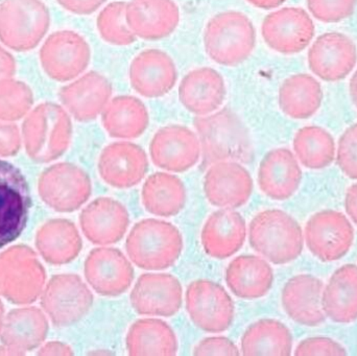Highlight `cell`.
I'll use <instances>...</instances> for the list:
<instances>
[{
	"label": "cell",
	"mask_w": 357,
	"mask_h": 356,
	"mask_svg": "<svg viewBox=\"0 0 357 356\" xmlns=\"http://www.w3.org/2000/svg\"><path fill=\"white\" fill-rule=\"evenodd\" d=\"M201 144L202 167L236 161L249 163L253 158L251 136L241 117L229 108L220 109L193 121Z\"/></svg>",
	"instance_id": "obj_1"
},
{
	"label": "cell",
	"mask_w": 357,
	"mask_h": 356,
	"mask_svg": "<svg viewBox=\"0 0 357 356\" xmlns=\"http://www.w3.org/2000/svg\"><path fill=\"white\" fill-rule=\"evenodd\" d=\"M251 248L274 265H287L301 255L304 235L301 226L280 209L257 213L249 226Z\"/></svg>",
	"instance_id": "obj_2"
},
{
	"label": "cell",
	"mask_w": 357,
	"mask_h": 356,
	"mask_svg": "<svg viewBox=\"0 0 357 356\" xmlns=\"http://www.w3.org/2000/svg\"><path fill=\"white\" fill-rule=\"evenodd\" d=\"M130 261L146 271H162L175 265L183 251L180 230L169 222L146 219L138 222L126 240Z\"/></svg>",
	"instance_id": "obj_3"
},
{
	"label": "cell",
	"mask_w": 357,
	"mask_h": 356,
	"mask_svg": "<svg viewBox=\"0 0 357 356\" xmlns=\"http://www.w3.org/2000/svg\"><path fill=\"white\" fill-rule=\"evenodd\" d=\"M203 42L210 60L222 66H238L255 49V26L238 10L218 13L206 24Z\"/></svg>",
	"instance_id": "obj_4"
},
{
	"label": "cell",
	"mask_w": 357,
	"mask_h": 356,
	"mask_svg": "<svg viewBox=\"0 0 357 356\" xmlns=\"http://www.w3.org/2000/svg\"><path fill=\"white\" fill-rule=\"evenodd\" d=\"M186 311L192 323L203 332L220 334L232 325L235 307L226 288L208 279L195 280L185 294Z\"/></svg>",
	"instance_id": "obj_5"
},
{
	"label": "cell",
	"mask_w": 357,
	"mask_h": 356,
	"mask_svg": "<svg viewBox=\"0 0 357 356\" xmlns=\"http://www.w3.org/2000/svg\"><path fill=\"white\" fill-rule=\"evenodd\" d=\"M31 208V190L24 175L0 159V249L21 235Z\"/></svg>",
	"instance_id": "obj_6"
},
{
	"label": "cell",
	"mask_w": 357,
	"mask_h": 356,
	"mask_svg": "<svg viewBox=\"0 0 357 356\" xmlns=\"http://www.w3.org/2000/svg\"><path fill=\"white\" fill-rule=\"evenodd\" d=\"M304 240L314 257L323 263H333L349 252L354 242V229L343 213L327 209L308 219Z\"/></svg>",
	"instance_id": "obj_7"
},
{
	"label": "cell",
	"mask_w": 357,
	"mask_h": 356,
	"mask_svg": "<svg viewBox=\"0 0 357 356\" xmlns=\"http://www.w3.org/2000/svg\"><path fill=\"white\" fill-rule=\"evenodd\" d=\"M261 35L271 49L282 54H299L314 39V21L303 8H280L264 19Z\"/></svg>",
	"instance_id": "obj_8"
},
{
	"label": "cell",
	"mask_w": 357,
	"mask_h": 356,
	"mask_svg": "<svg viewBox=\"0 0 357 356\" xmlns=\"http://www.w3.org/2000/svg\"><path fill=\"white\" fill-rule=\"evenodd\" d=\"M150 156L153 163L163 171L185 173L201 159V144L192 130L185 125H169L153 136Z\"/></svg>",
	"instance_id": "obj_9"
},
{
	"label": "cell",
	"mask_w": 357,
	"mask_h": 356,
	"mask_svg": "<svg viewBox=\"0 0 357 356\" xmlns=\"http://www.w3.org/2000/svg\"><path fill=\"white\" fill-rule=\"evenodd\" d=\"M253 187L251 173L236 161L214 163L204 177V194L208 202L218 208L243 206L251 198Z\"/></svg>",
	"instance_id": "obj_10"
},
{
	"label": "cell",
	"mask_w": 357,
	"mask_h": 356,
	"mask_svg": "<svg viewBox=\"0 0 357 356\" xmlns=\"http://www.w3.org/2000/svg\"><path fill=\"white\" fill-rule=\"evenodd\" d=\"M130 300L138 315L173 317L182 307V286L171 274H142L132 290Z\"/></svg>",
	"instance_id": "obj_11"
},
{
	"label": "cell",
	"mask_w": 357,
	"mask_h": 356,
	"mask_svg": "<svg viewBox=\"0 0 357 356\" xmlns=\"http://www.w3.org/2000/svg\"><path fill=\"white\" fill-rule=\"evenodd\" d=\"M131 87L139 95L158 98L169 94L178 81V70L173 58L156 48L142 50L129 67Z\"/></svg>",
	"instance_id": "obj_12"
},
{
	"label": "cell",
	"mask_w": 357,
	"mask_h": 356,
	"mask_svg": "<svg viewBox=\"0 0 357 356\" xmlns=\"http://www.w3.org/2000/svg\"><path fill=\"white\" fill-rule=\"evenodd\" d=\"M98 171L111 187L116 189L134 187L148 173V155L142 146L134 142H113L100 154Z\"/></svg>",
	"instance_id": "obj_13"
},
{
	"label": "cell",
	"mask_w": 357,
	"mask_h": 356,
	"mask_svg": "<svg viewBox=\"0 0 357 356\" xmlns=\"http://www.w3.org/2000/svg\"><path fill=\"white\" fill-rule=\"evenodd\" d=\"M307 59L310 70L317 77L326 82L341 81L356 67L357 48L344 33H323L310 48Z\"/></svg>",
	"instance_id": "obj_14"
},
{
	"label": "cell",
	"mask_w": 357,
	"mask_h": 356,
	"mask_svg": "<svg viewBox=\"0 0 357 356\" xmlns=\"http://www.w3.org/2000/svg\"><path fill=\"white\" fill-rule=\"evenodd\" d=\"M134 276L131 261L116 248L96 249L86 263V277L100 296L125 294L133 284Z\"/></svg>",
	"instance_id": "obj_15"
},
{
	"label": "cell",
	"mask_w": 357,
	"mask_h": 356,
	"mask_svg": "<svg viewBox=\"0 0 357 356\" xmlns=\"http://www.w3.org/2000/svg\"><path fill=\"white\" fill-rule=\"evenodd\" d=\"M180 8L175 0H130L126 20L139 39L159 41L169 37L180 23Z\"/></svg>",
	"instance_id": "obj_16"
},
{
	"label": "cell",
	"mask_w": 357,
	"mask_h": 356,
	"mask_svg": "<svg viewBox=\"0 0 357 356\" xmlns=\"http://www.w3.org/2000/svg\"><path fill=\"white\" fill-rule=\"evenodd\" d=\"M222 75L211 67L192 69L181 79L178 100L188 112L205 116L215 112L226 100Z\"/></svg>",
	"instance_id": "obj_17"
},
{
	"label": "cell",
	"mask_w": 357,
	"mask_h": 356,
	"mask_svg": "<svg viewBox=\"0 0 357 356\" xmlns=\"http://www.w3.org/2000/svg\"><path fill=\"white\" fill-rule=\"evenodd\" d=\"M324 284L316 276L301 274L285 284L281 302L287 315L300 325L314 327L325 321L322 297Z\"/></svg>",
	"instance_id": "obj_18"
},
{
	"label": "cell",
	"mask_w": 357,
	"mask_h": 356,
	"mask_svg": "<svg viewBox=\"0 0 357 356\" xmlns=\"http://www.w3.org/2000/svg\"><path fill=\"white\" fill-rule=\"evenodd\" d=\"M247 235V224L243 215L234 209L220 208L204 224L202 246L206 254L222 261L243 248Z\"/></svg>",
	"instance_id": "obj_19"
},
{
	"label": "cell",
	"mask_w": 357,
	"mask_h": 356,
	"mask_svg": "<svg viewBox=\"0 0 357 356\" xmlns=\"http://www.w3.org/2000/svg\"><path fill=\"white\" fill-rule=\"evenodd\" d=\"M258 186L272 200L285 201L293 196L302 181L297 157L289 148L270 150L258 169Z\"/></svg>",
	"instance_id": "obj_20"
},
{
	"label": "cell",
	"mask_w": 357,
	"mask_h": 356,
	"mask_svg": "<svg viewBox=\"0 0 357 356\" xmlns=\"http://www.w3.org/2000/svg\"><path fill=\"white\" fill-rule=\"evenodd\" d=\"M82 226L93 244H117L129 229L130 213L125 205L115 199H96L84 211Z\"/></svg>",
	"instance_id": "obj_21"
},
{
	"label": "cell",
	"mask_w": 357,
	"mask_h": 356,
	"mask_svg": "<svg viewBox=\"0 0 357 356\" xmlns=\"http://www.w3.org/2000/svg\"><path fill=\"white\" fill-rule=\"evenodd\" d=\"M225 277L231 292L247 300L266 296L274 284V272L270 263L256 255H241L233 259Z\"/></svg>",
	"instance_id": "obj_22"
},
{
	"label": "cell",
	"mask_w": 357,
	"mask_h": 356,
	"mask_svg": "<svg viewBox=\"0 0 357 356\" xmlns=\"http://www.w3.org/2000/svg\"><path fill=\"white\" fill-rule=\"evenodd\" d=\"M102 123L111 137L135 139L148 129L150 115L142 100L123 94L111 98L102 111Z\"/></svg>",
	"instance_id": "obj_23"
},
{
	"label": "cell",
	"mask_w": 357,
	"mask_h": 356,
	"mask_svg": "<svg viewBox=\"0 0 357 356\" xmlns=\"http://www.w3.org/2000/svg\"><path fill=\"white\" fill-rule=\"evenodd\" d=\"M323 311L335 323L348 324L357 320V265L337 269L323 291Z\"/></svg>",
	"instance_id": "obj_24"
},
{
	"label": "cell",
	"mask_w": 357,
	"mask_h": 356,
	"mask_svg": "<svg viewBox=\"0 0 357 356\" xmlns=\"http://www.w3.org/2000/svg\"><path fill=\"white\" fill-rule=\"evenodd\" d=\"M142 202L146 210L156 217H175L186 205V187L177 176L157 171L142 185Z\"/></svg>",
	"instance_id": "obj_25"
},
{
	"label": "cell",
	"mask_w": 357,
	"mask_h": 356,
	"mask_svg": "<svg viewBox=\"0 0 357 356\" xmlns=\"http://www.w3.org/2000/svg\"><path fill=\"white\" fill-rule=\"evenodd\" d=\"M126 347L132 356H173L178 353V342L169 324L163 320L146 318L132 324L126 338Z\"/></svg>",
	"instance_id": "obj_26"
},
{
	"label": "cell",
	"mask_w": 357,
	"mask_h": 356,
	"mask_svg": "<svg viewBox=\"0 0 357 356\" xmlns=\"http://www.w3.org/2000/svg\"><path fill=\"white\" fill-rule=\"evenodd\" d=\"M322 100L320 83L306 73L287 77L279 89V107L294 119H307L316 114Z\"/></svg>",
	"instance_id": "obj_27"
},
{
	"label": "cell",
	"mask_w": 357,
	"mask_h": 356,
	"mask_svg": "<svg viewBox=\"0 0 357 356\" xmlns=\"http://www.w3.org/2000/svg\"><path fill=\"white\" fill-rule=\"evenodd\" d=\"M243 355H291L293 336L289 328L278 320L261 319L251 324L241 341Z\"/></svg>",
	"instance_id": "obj_28"
},
{
	"label": "cell",
	"mask_w": 357,
	"mask_h": 356,
	"mask_svg": "<svg viewBox=\"0 0 357 356\" xmlns=\"http://www.w3.org/2000/svg\"><path fill=\"white\" fill-rule=\"evenodd\" d=\"M112 94L109 79L92 71L67 90L66 100L79 121H92L102 113Z\"/></svg>",
	"instance_id": "obj_29"
},
{
	"label": "cell",
	"mask_w": 357,
	"mask_h": 356,
	"mask_svg": "<svg viewBox=\"0 0 357 356\" xmlns=\"http://www.w3.org/2000/svg\"><path fill=\"white\" fill-rule=\"evenodd\" d=\"M47 23L45 8L36 0H8L0 10V31L10 37H35Z\"/></svg>",
	"instance_id": "obj_30"
},
{
	"label": "cell",
	"mask_w": 357,
	"mask_h": 356,
	"mask_svg": "<svg viewBox=\"0 0 357 356\" xmlns=\"http://www.w3.org/2000/svg\"><path fill=\"white\" fill-rule=\"evenodd\" d=\"M294 150L302 165L323 169L335 160V142L326 130L317 125L302 127L294 138Z\"/></svg>",
	"instance_id": "obj_31"
},
{
	"label": "cell",
	"mask_w": 357,
	"mask_h": 356,
	"mask_svg": "<svg viewBox=\"0 0 357 356\" xmlns=\"http://www.w3.org/2000/svg\"><path fill=\"white\" fill-rule=\"evenodd\" d=\"M126 1L107 4L98 16L96 26L104 41L111 45L129 46L137 40L126 20Z\"/></svg>",
	"instance_id": "obj_32"
},
{
	"label": "cell",
	"mask_w": 357,
	"mask_h": 356,
	"mask_svg": "<svg viewBox=\"0 0 357 356\" xmlns=\"http://www.w3.org/2000/svg\"><path fill=\"white\" fill-rule=\"evenodd\" d=\"M357 0H307L310 14L321 22L337 23L354 14Z\"/></svg>",
	"instance_id": "obj_33"
},
{
	"label": "cell",
	"mask_w": 357,
	"mask_h": 356,
	"mask_svg": "<svg viewBox=\"0 0 357 356\" xmlns=\"http://www.w3.org/2000/svg\"><path fill=\"white\" fill-rule=\"evenodd\" d=\"M335 154L341 171L350 179L357 180V123L344 132Z\"/></svg>",
	"instance_id": "obj_34"
},
{
	"label": "cell",
	"mask_w": 357,
	"mask_h": 356,
	"mask_svg": "<svg viewBox=\"0 0 357 356\" xmlns=\"http://www.w3.org/2000/svg\"><path fill=\"white\" fill-rule=\"evenodd\" d=\"M295 355H347L346 349L333 339L317 338L306 339L302 341L295 350Z\"/></svg>",
	"instance_id": "obj_35"
},
{
	"label": "cell",
	"mask_w": 357,
	"mask_h": 356,
	"mask_svg": "<svg viewBox=\"0 0 357 356\" xmlns=\"http://www.w3.org/2000/svg\"><path fill=\"white\" fill-rule=\"evenodd\" d=\"M195 355H239L234 342L225 336H210L204 339L195 346Z\"/></svg>",
	"instance_id": "obj_36"
},
{
	"label": "cell",
	"mask_w": 357,
	"mask_h": 356,
	"mask_svg": "<svg viewBox=\"0 0 357 356\" xmlns=\"http://www.w3.org/2000/svg\"><path fill=\"white\" fill-rule=\"evenodd\" d=\"M70 12L79 15H90L104 6L107 0H59Z\"/></svg>",
	"instance_id": "obj_37"
},
{
	"label": "cell",
	"mask_w": 357,
	"mask_h": 356,
	"mask_svg": "<svg viewBox=\"0 0 357 356\" xmlns=\"http://www.w3.org/2000/svg\"><path fill=\"white\" fill-rule=\"evenodd\" d=\"M346 212L357 225V184L348 188L345 198Z\"/></svg>",
	"instance_id": "obj_38"
},
{
	"label": "cell",
	"mask_w": 357,
	"mask_h": 356,
	"mask_svg": "<svg viewBox=\"0 0 357 356\" xmlns=\"http://www.w3.org/2000/svg\"><path fill=\"white\" fill-rule=\"evenodd\" d=\"M250 4L261 10H273L282 6L287 0H247Z\"/></svg>",
	"instance_id": "obj_39"
},
{
	"label": "cell",
	"mask_w": 357,
	"mask_h": 356,
	"mask_svg": "<svg viewBox=\"0 0 357 356\" xmlns=\"http://www.w3.org/2000/svg\"><path fill=\"white\" fill-rule=\"evenodd\" d=\"M350 96H351L352 102L356 105L357 108V70L354 73V77H351V81L349 84Z\"/></svg>",
	"instance_id": "obj_40"
}]
</instances>
